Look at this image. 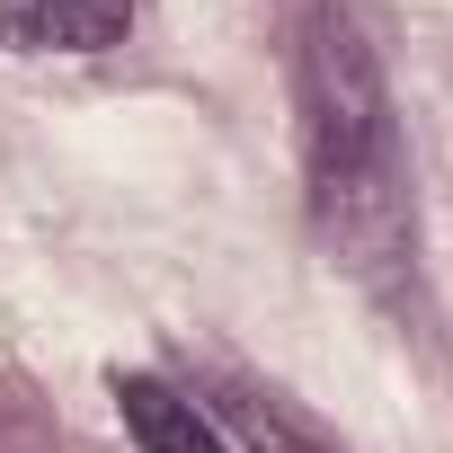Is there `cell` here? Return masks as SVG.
I'll use <instances>...</instances> for the list:
<instances>
[{
  "mask_svg": "<svg viewBox=\"0 0 453 453\" xmlns=\"http://www.w3.org/2000/svg\"><path fill=\"white\" fill-rule=\"evenodd\" d=\"M303 169H311V222L356 276H400L409 258V160H400V116L382 89V63L365 27L338 0L303 10Z\"/></svg>",
  "mask_w": 453,
  "mask_h": 453,
  "instance_id": "1",
  "label": "cell"
},
{
  "mask_svg": "<svg viewBox=\"0 0 453 453\" xmlns=\"http://www.w3.org/2000/svg\"><path fill=\"white\" fill-rule=\"evenodd\" d=\"M134 36V0H0L10 54H107Z\"/></svg>",
  "mask_w": 453,
  "mask_h": 453,
  "instance_id": "2",
  "label": "cell"
},
{
  "mask_svg": "<svg viewBox=\"0 0 453 453\" xmlns=\"http://www.w3.org/2000/svg\"><path fill=\"white\" fill-rule=\"evenodd\" d=\"M116 409H125V426H134L142 453H232L222 426H213V409H196L160 373H116Z\"/></svg>",
  "mask_w": 453,
  "mask_h": 453,
  "instance_id": "3",
  "label": "cell"
},
{
  "mask_svg": "<svg viewBox=\"0 0 453 453\" xmlns=\"http://www.w3.org/2000/svg\"><path fill=\"white\" fill-rule=\"evenodd\" d=\"M213 426H222V444H232V453H329V444H320V435H303L267 391H222Z\"/></svg>",
  "mask_w": 453,
  "mask_h": 453,
  "instance_id": "4",
  "label": "cell"
}]
</instances>
